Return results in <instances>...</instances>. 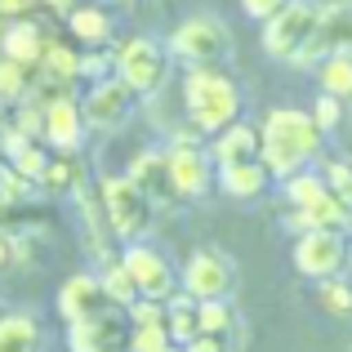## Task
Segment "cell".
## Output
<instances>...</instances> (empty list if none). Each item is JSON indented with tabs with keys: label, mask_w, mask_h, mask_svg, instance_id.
Returning a JSON list of instances; mask_svg holds the SVG:
<instances>
[{
	"label": "cell",
	"mask_w": 352,
	"mask_h": 352,
	"mask_svg": "<svg viewBox=\"0 0 352 352\" xmlns=\"http://www.w3.org/2000/svg\"><path fill=\"white\" fill-rule=\"evenodd\" d=\"M129 352H183V348L170 339L165 326H134V335H129Z\"/></svg>",
	"instance_id": "cell-31"
},
{
	"label": "cell",
	"mask_w": 352,
	"mask_h": 352,
	"mask_svg": "<svg viewBox=\"0 0 352 352\" xmlns=\"http://www.w3.org/2000/svg\"><path fill=\"white\" fill-rule=\"evenodd\" d=\"M352 267V245L348 232L335 228H308L294 241V272L308 276V281H330V276H344Z\"/></svg>",
	"instance_id": "cell-8"
},
{
	"label": "cell",
	"mask_w": 352,
	"mask_h": 352,
	"mask_svg": "<svg viewBox=\"0 0 352 352\" xmlns=\"http://www.w3.org/2000/svg\"><path fill=\"white\" fill-rule=\"evenodd\" d=\"M317 18H321V5H312V0H290L276 18L263 23V54L276 58V63H294L312 45V36H317Z\"/></svg>",
	"instance_id": "cell-7"
},
{
	"label": "cell",
	"mask_w": 352,
	"mask_h": 352,
	"mask_svg": "<svg viewBox=\"0 0 352 352\" xmlns=\"http://www.w3.org/2000/svg\"><path fill=\"white\" fill-rule=\"evenodd\" d=\"M50 161H54V156L45 152V147L36 143V138H32V143L23 147V152H14V156H9V165H14L18 174H27L32 183H41V179H45V170H50Z\"/></svg>",
	"instance_id": "cell-30"
},
{
	"label": "cell",
	"mask_w": 352,
	"mask_h": 352,
	"mask_svg": "<svg viewBox=\"0 0 352 352\" xmlns=\"http://www.w3.org/2000/svg\"><path fill=\"white\" fill-rule=\"evenodd\" d=\"M317 285H321V303H326V312H335V317H352V281L330 276V281H317Z\"/></svg>",
	"instance_id": "cell-32"
},
{
	"label": "cell",
	"mask_w": 352,
	"mask_h": 352,
	"mask_svg": "<svg viewBox=\"0 0 352 352\" xmlns=\"http://www.w3.org/2000/svg\"><path fill=\"white\" fill-rule=\"evenodd\" d=\"M27 89H32V67H23V63H14L9 54H0V107L23 103Z\"/></svg>",
	"instance_id": "cell-28"
},
{
	"label": "cell",
	"mask_w": 352,
	"mask_h": 352,
	"mask_svg": "<svg viewBox=\"0 0 352 352\" xmlns=\"http://www.w3.org/2000/svg\"><path fill=\"white\" fill-rule=\"evenodd\" d=\"M129 326H165V312H170V303L165 299H147V294H138L134 303H129Z\"/></svg>",
	"instance_id": "cell-34"
},
{
	"label": "cell",
	"mask_w": 352,
	"mask_h": 352,
	"mask_svg": "<svg viewBox=\"0 0 352 352\" xmlns=\"http://www.w3.org/2000/svg\"><path fill=\"white\" fill-rule=\"evenodd\" d=\"M344 116H348V103L321 89V94H317V103H312V120H317V125L326 129V134H335V129L344 125Z\"/></svg>",
	"instance_id": "cell-33"
},
{
	"label": "cell",
	"mask_w": 352,
	"mask_h": 352,
	"mask_svg": "<svg viewBox=\"0 0 352 352\" xmlns=\"http://www.w3.org/2000/svg\"><path fill=\"white\" fill-rule=\"evenodd\" d=\"M134 107H138V94L125 85V80L116 76H103V80H94V85L85 89V98H80V112H85L89 120V129H120L129 116H134Z\"/></svg>",
	"instance_id": "cell-12"
},
{
	"label": "cell",
	"mask_w": 352,
	"mask_h": 352,
	"mask_svg": "<svg viewBox=\"0 0 352 352\" xmlns=\"http://www.w3.org/2000/svg\"><path fill=\"white\" fill-rule=\"evenodd\" d=\"M80 183H85V165L76 161V152H58L50 161V170H45L41 188L45 192H76Z\"/></svg>",
	"instance_id": "cell-26"
},
{
	"label": "cell",
	"mask_w": 352,
	"mask_h": 352,
	"mask_svg": "<svg viewBox=\"0 0 352 352\" xmlns=\"http://www.w3.org/2000/svg\"><path fill=\"white\" fill-rule=\"evenodd\" d=\"M14 263H18V241L0 232V272H9Z\"/></svg>",
	"instance_id": "cell-42"
},
{
	"label": "cell",
	"mask_w": 352,
	"mask_h": 352,
	"mask_svg": "<svg viewBox=\"0 0 352 352\" xmlns=\"http://www.w3.org/2000/svg\"><path fill=\"white\" fill-rule=\"evenodd\" d=\"M330 54H352V0H330V5H321L317 36H312V45L294 58V67H321V58H330Z\"/></svg>",
	"instance_id": "cell-13"
},
{
	"label": "cell",
	"mask_w": 352,
	"mask_h": 352,
	"mask_svg": "<svg viewBox=\"0 0 352 352\" xmlns=\"http://www.w3.org/2000/svg\"><path fill=\"white\" fill-rule=\"evenodd\" d=\"M321 174H326V183L352 206V161H326V170H321Z\"/></svg>",
	"instance_id": "cell-37"
},
{
	"label": "cell",
	"mask_w": 352,
	"mask_h": 352,
	"mask_svg": "<svg viewBox=\"0 0 352 352\" xmlns=\"http://www.w3.org/2000/svg\"><path fill=\"white\" fill-rule=\"evenodd\" d=\"M98 192H103V210H107V223H112L116 241H143L147 228H152V197H147L143 188H138L129 174H107L103 183H98Z\"/></svg>",
	"instance_id": "cell-5"
},
{
	"label": "cell",
	"mask_w": 352,
	"mask_h": 352,
	"mask_svg": "<svg viewBox=\"0 0 352 352\" xmlns=\"http://www.w3.org/2000/svg\"><path fill=\"white\" fill-rule=\"evenodd\" d=\"M45 45H50V32H45V27L27 14V18H9V27H5V50H0V54H9L14 63H23V67L36 72V67H41V58H45Z\"/></svg>",
	"instance_id": "cell-19"
},
{
	"label": "cell",
	"mask_w": 352,
	"mask_h": 352,
	"mask_svg": "<svg viewBox=\"0 0 352 352\" xmlns=\"http://www.w3.org/2000/svg\"><path fill=\"white\" fill-rule=\"evenodd\" d=\"M129 312L125 308H103L85 321H67V348L72 352H129Z\"/></svg>",
	"instance_id": "cell-10"
},
{
	"label": "cell",
	"mask_w": 352,
	"mask_h": 352,
	"mask_svg": "<svg viewBox=\"0 0 352 352\" xmlns=\"http://www.w3.org/2000/svg\"><path fill=\"white\" fill-rule=\"evenodd\" d=\"M120 263L129 267L138 294H147V299H170V294L183 290L174 263H170V258H165L156 245H147V241H129V245L120 250Z\"/></svg>",
	"instance_id": "cell-11"
},
{
	"label": "cell",
	"mask_w": 352,
	"mask_h": 352,
	"mask_svg": "<svg viewBox=\"0 0 352 352\" xmlns=\"http://www.w3.org/2000/svg\"><path fill=\"white\" fill-rule=\"evenodd\" d=\"M317 80H321V89H326V94L352 103V54H330V58H321Z\"/></svg>",
	"instance_id": "cell-25"
},
{
	"label": "cell",
	"mask_w": 352,
	"mask_h": 352,
	"mask_svg": "<svg viewBox=\"0 0 352 352\" xmlns=\"http://www.w3.org/2000/svg\"><path fill=\"white\" fill-rule=\"evenodd\" d=\"M116 72V50H89V54H80V80H89V85H94V80H103V76H112Z\"/></svg>",
	"instance_id": "cell-35"
},
{
	"label": "cell",
	"mask_w": 352,
	"mask_h": 352,
	"mask_svg": "<svg viewBox=\"0 0 352 352\" xmlns=\"http://www.w3.org/2000/svg\"><path fill=\"white\" fill-rule=\"evenodd\" d=\"M85 134H89V120L80 112L76 94H63L54 103H45V143L54 152H80Z\"/></svg>",
	"instance_id": "cell-14"
},
{
	"label": "cell",
	"mask_w": 352,
	"mask_h": 352,
	"mask_svg": "<svg viewBox=\"0 0 352 352\" xmlns=\"http://www.w3.org/2000/svg\"><path fill=\"white\" fill-rule=\"evenodd\" d=\"M98 281H103L107 299H112L116 308H129V303L138 299V285H134V276H129V267L120 263V258H112V263H103V272H98Z\"/></svg>",
	"instance_id": "cell-29"
},
{
	"label": "cell",
	"mask_w": 352,
	"mask_h": 352,
	"mask_svg": "<svg viewBox=\"0 0 352 352\" xmlns=\"http://www.w3.org/2000/svg\"><path fill=\"white\" fill-rule=\"evenodd\" d=\"M67 32H72V41H76L80 50H103V45H112L116 23H112V14H107L103 5H76L67 14Z\"/></svg>",
	"instance_id": "cell-20"
},
{
	"label": "cell",
	"mask_w": 352,
	"mask_h": 352,
	"mask_svg": "<svg viewBox=\"0 0 352 352\" xmlns=\"http://www.w3.org/2000/svg\"><path fill=\"white\" fill-rule=\"evenodd\" d=\"M285 5H290V0H241V9H245L254 23H267V18H276Z\"/></svg>",
	"instance_id": "cell-38"
},
{
	"label": "cell",
	"mask_w": 352,
	"mask_h": 352,
	"mask_svg": "<svg viewBox=\"0 0 352 352\" xmlns=\"http://www.w3.org/2000/svg\"><path fill=\"white\" fill-rule=\"evenodd\" d=\"M36 72H41V76H50V80H72V85H76V80H80V50L50 36L45 58H41V67H36Z\"/></svg>",
	"instance_id": "cell-23"
},
{
	"label": "cell",
	"mask_w": 352,
	"mask_h": 352,
	"mask_svg": "<svg viewBox=\"0 0 352 352\" xmlns=\"http://www.w3.org/2000/svg\"><path fill=\"white\" fill-rule=\"evenodd\" d=\"M183 352H232L228 335H197L192 344H183Z\"/></svg>",
	"instance_id": "cell-39"
},
{
	"label": "cell",
	"mask_w": 352,
	"mask_h": 352,
	"mask_svg": "<svg viewBox=\"0 0 352 352\" xmlns=\"http://www.w3.org/2000/svg\"><path fill=\"white\" fill-rule=\"evenodd\" d=\"M183 107H188V120L201 129V134H219L232 120H241V107H245V94L223 67H188L183 76Z\"/></svg>",
	"instance_id": "cell-2"
},
{
	"label": "cell",
	"mask_w": 352,
	"mask_h": 352,
	"mask_svg": "<svg viewBox=\"0 0 352 352\" xmlns=\"http://www.w3.org/2000/svg\"><path fill=\"white\" fill-rule=\"evenodd\" d=\"M165 161H170V179H174V192L183 201H201L206 192L219 188V165L210 156V138H170L165 147Z\"/></svg>",
	"instance_id": "cell-6"
},
{
	"label": "cell",
	"mask_w": 352,
	"mask_h": 352,
	"mask_svg": "<svg viewBox=\"0 0 352 352\" xmlns=\"http://www.w3.org/2000/svg\"><path fill=\"white\" fill-rule=\"evenodd\" d=\"M27 143H32V138H27V134H23V129H18V125H0V152H5V156L23 152Z\"/></svg>",
	"instance_id": "cell-40"
},
{
	"label": "cell",
	"mask_w": 352,
	"mask_h": 352,
	"mask_svg": "<svg viewBox=\"0 0 352 352\" xmlns=\"http://www.w3.org/2000/svg\"><path fill=\"white\" fill-rule=\"evenodd\" d=\"M116 5H138V0H116Z\"/></svg>",
	"instance_id": "cell-44"
},
{
	"label": "cell",
	"mask_w": 352,
	"mask_h": 352,
	"mask_svg": "<svg viewBox=\"0 0 352 352\" xmlns=\"http://www.w3.org/2000/svg\"><path fill=\"white\" fill-rule=\"evenodd\" d=\"M219 188H223L232 201H258L267 188H272V170L263 165V156H250V161L219 165Z\"/></svg>",
	"instance_id": "cell-17"
},
{
	"label": "cell",
	"mask_w": 352,
	"mask_h": 352,
	"mask_svg": "<svg viewBox=\"0 0 352 352\" xmlns=\"http://www.w3.org/2000/svg\"><path fill=\"white\" fill-rule=\"evenodd\" d=\"M281 183H285V197H290V206H294V210L317 206V201L330 192L326 174H317L312 165H308V170H299V174H290V179H281Z\"/></svg>",
	"instance_id": "cell-24"
},
{
	"label": "cell",
	"mask_w": 352,
	"mask_h": 352,
	"mask_svg": "<svg viewBox=\"0 0 352 352\" xmlns=\"http://www.w3.org/2000/svg\"><path fill=\"white\" fill-rule=\"evenodd\" d=\"M197 321H201V335H232L236 330L232 299H201L197 303Z\"/></svg>",
	"instance_id": "cell-27"
},
{
	"label": "cell",
	"mask_w": 352,
	"mask_h": 352,
	"mask_svg": "<svg viewBox=\"0 0 352 352\" xmlns=\"http://www.w3.org/2000/svg\"><path fill=\"white\" fill-rule=\"evenodd\" d=\"M125 174L147 192V197H152V206H170V201H179L174 179H170V161H165V147H147V152H138L134 161H129Z\"/></svg>",
	"instance_id": "cell-16"
},
{
	"label": "cell",
	"mask_w": 352,
	"mask_h": 352,
	"mask_svg": "<svg viewBox=\"0 0 352 352\" xmlns=\"http://www.w3.org/2000/svg\"><path fill=\"white\" fill-rule=\"evenodd\" d=\"M179 285L192 299H232L241 285V267L223 250H192V258L179 272Z\"/></svg>",
	"instance_id": "cell-9"
},
{
	"label": "cell",
	"mask_w": 352,
	"mask_h": 352,
	"mask_svg": "<svg viewBox=\"0 0 352 352\" xmlns=\"http://www.w3.org/2000/svg\"><path fill=\"white\" fill-rule=\"evenodd\" d=\"M258 147H263V129L245 116L232 120L228 129H219V134H210V156H214V165L250 161V156H258Z\"/></svg>",
	"instance_id": "cell-18"
},
{
	"label": "cell",
	"mask_w": 352,
	"mask_h": 352,
	"mask_svg": "<svg viewBox=\"0 0 352 352\" xmlns=\"http://www.w3.org/2000/svg\"><path fill=\"white\" fill-rule=\"evenodd\" d=\"M41 0H0V18H27Z\"/></svg>",
	"instance_id": "cell-41"
},
{
	"label": "cell",
	"mask_w": 352,
	"mask_h": 352,
	"mask_svg": "<svg viewBox=\"0 0 352 352\" xmlns=\"http://www.w3.org/2000/svg\"><path fill=\"white\" fill-rule=\"evenodd\" d=\"M258 129H263L258 156L272 170V179H290V174L308 170L326 152V129L312 120V112H303V107H272V112L258 120Z\"/></svg>",
	"instance_id": "cell-1"
},
{
	"label": "cell",
	"mask_w": 352,
	"mask_h": 352,
	"mask_svg": "<svg viewBox=\"0 0 352 352\" xmlns=\"http://www.w3.org/2000/svg\"><path fill=\"white\" fill-rule=\"evenodd\" d=\"M116 76L134 89L138 98H152L165 89L170 76V45L152 41V36H125L116 45Z\"/></svg>",
	"instance_id": "cell-4"
},
{
	"label": "cell",
	"mask_w": 352,
	"mask_h": 352,
	"mask_svg": "<svg viewBox=\"0 0 352 352\" xmlns=\"http://www.w3.org/2000/svg\"><path fill=\"white\" fill-rule=\"evenodd\" d=\"M165 303H170V312H165V330H170V339L179 348L192 344V339L201 335V321H197V303L201 299H192L188 290H179V294H170Z\"/></svg>",
	"instance_id": "cell-22"
},
{
	"label": "cell",
	"mask_w": 352,
	"mask_h": 352,
	"mask_svg": "<svg viewBox=\"0 0 352 352\" xmlns=\"http://www.w3.org/2000/svg\"><path fill=\"white\" fill-rule=\"evenodd\" d=\"M41 9H50V14H58V18H67L72 9H76V0H41Z\"/></svg>",
	"instance_id": "cell-43"
},
{
	"label": "cell",
	"mask_w": 352,
	"mask_h": 352,
	"mask_svg": "<svg viewBox=\"0 0 352 352\" xmlns=\"http://www.w3.org/2000/svg\"><path fill=\"white\" fill-rule=\"evenodd\" d=\"M103 308H116V303L107 299V290H103V281H98V276L76 272V276H67V281H63V290H58L63 321H85V317H94V312H103Z\"/></svg>",
	"instance_id": "cell-15"
},
{
	"label": "cell",
	"mask_w": 352,
	"mask_h": 352,
	"mask_svg": "<svg viewBox=\"0 0 352 352\" xmlns=\"http://www.w3.org/2000/svg\"><path fill=\"white\" fill-rule=\"evenodd\" d=\"M36 188H41V183H32L27 174H18L14 165H9V170L0 174V197H5V201H14V206H18V201H27Z\"/></svg>",
	"instance_id": "cell-36"
},
{
	"label": "cell",
	"mask_w": 352,
	"mask_h": 352,
	"mask_svg": "<svg viewBox=\"0 0 352 352\" xmlns=\"http://www.w3.org/2000/svg\"><path fill=\"white\" fill-rule=\"evenodd\" d=\"M170 58L183 67H223L232 58V32L214 14H192L170 32Z\"/></svg>",
	"instance_id": "cell-3"
},
{
	"label": "cell",
	"mask_w": 352,
	"mask_h": 352,
	"mask_svg": "<svg viewBox=\"0 0 352 352\" xmlns=\"http://www.w3.org/2000/svg\"><path fill=\"white\" fill-rule=\"evenodd\" d=\"M0 352H41V321L27 312L0 317Z\"/></svg>",
	"instance_id": "cell-21"
}]
</instances>
